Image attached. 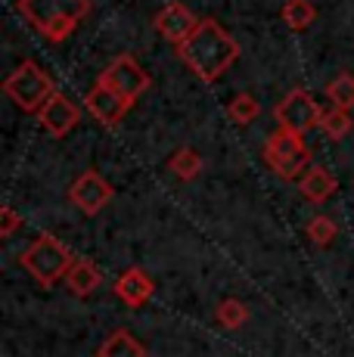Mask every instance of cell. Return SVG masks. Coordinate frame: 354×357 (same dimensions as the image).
<instances>
[{"instance_id": "6da1fadb", "label": "cell", "mask_w": 354, "mask_h": 357, "mask_svg": "<svg viewBox=\"0 0 354 357\" xmlns=\"http://www.w3.org/2000/svg\"><path fill=\"white\" fill-rule=\"evenodd\" d=\"M180 59L199 75L202 81H217L240 56V44L230 38L215 19H199L196 31L177 47Z\"/></svg>"}, {"instance_id": "7a4b0ae2", "label": "cell", "mask_w": 354, "mask_h": 357, "mask_svg": "<svg viewBox=\"0 0 354 357\" xmlns=\"http://www.w3.org/2000/svg\"><path fill=\"white\" fill-rule=\"evenodd\" d=\"M19 13L50 44H63L91 13V0H19Z\"/></svg>"}, {"instance_id": "3957f363", "label": "cell", "mask_w": 354, "mask_h": 357, "mask_svg": "<svg viewBox=\"0 0 354 357\" xmlns=\"http://www.w3.org/2000/svg\"><path fill=\"white\" fill-rule=\"evenodd\" d=\"M22 267L38 280L40 286H53L56 280H63L75 264V255L63 239H56L53 233H40L35 243L22 252Z\"/></svg>"}, {"instance_id": "277c9868", "label": "cell", "mask_w": 354, "mask_h": 357, "mask_svg": "<svg viewBox=\"0 0 354 357\" xmlns=\"http://www.w3.org/2000/svg\"><path fill=\"white\" fill-rule=\"evenodd\" d=\"M3 91H6V97L16 102L19 109H25V112H40L44 102L56 93L50 75L38 63H31V59H25V63L3 81Z\"/></svg>"}, {"instance_id": "5b68a950", "label": "cell", "mask_w": 354, "mask_h": 357, "mask_svg": "<svg viewBox=\"0 0 354 357\" xmlns=\"http://www.w3.org/2000/svg\"><path fill=\"white\" fill-rule=\"evenodd\" d=\"M264 159L286 181H295L298 171L308 168L311 162V149L302 140V134H292V130H274L268 137V146H264Z\"/></svg>"}, {"instance_id": "8992f818", "label": "cell", "mask_w": 354, "mask_h": 357, "mask_svg": "<svg viewBox=\"0 0 354 357\" xmlns=\"http://www.w3.org/2000/svg\"><path fill=\"white\" fill-rule=\"evenodd\" d=\"M320 119H323L320 106L308 91H302V87L289 91L280 100V106H277V125L283 130H292V134H305V130L320 125Z\"/></svg>"}, {"instance_id": "52a82bcc", "label": "cell", "mask_w": 354, "mask_h": 357, "mask_svg": "<svg viewBox=\"0 0 354 357\" xmlns=\"http://www.w3.org/2000/svg\"><path fill=\"white\" fill-rule=\"evenodd\" d=\"M115 190L100 171H84L81 177H75V183L69 187V202L78 205L84 215H100L109 202H112Z\"/></svg>"}, {"instance_id": "ba28073f", "label": "cell", "mask_w": 354, "mask_h": 357, "mask_svg": "<svg viewBox=\"0 0 354 357\" xmlns=\"http://www.w3.org/2000/svg\"><path fill=\"white\" fill-rule=\"evenodd\" d=\"M100 81L112 87L115 93H121L125 100H131V102L149 87V75L143 72V68L134 63V56H128V53L125 56H115L112 63L106 66V72L100 75Z\"/></svg>"}, {"instance_id": "9c48e42d", "label": "cell", "mask_w": 354, "mask_h": 357, "mask_svg": "<svg viewBox=\"0 0 354 357\" xmlns=\"http://www.w3.org/2000/svg\"><path fill=\"white\" fill-rule=\"evenodd\" d=\"M84 106H87V112H91L97 121H103V125H118L134 102L125 100L121 93H115L109 84H103V81H97V84L84 93Z\"/></svg>"}, {"instance_id": "30bf717a", "label": "cell", "mask_w": 354, "mask_h": 357, "mask_svg": "<svg viewBox=\"0 0 354 357\" xmlns=\"http://www.w3.org/2000/svg\"><path fill=\"white\" fill-rule=\"evenodd\" d=\"M38 121L50 137H66L81 121V109L69 97H63V93H53L44 102V109L38 112Z\"/></svg>"}, {"instance_id": "8fae6325", "label": "cell", "mask_w": 354, "mask_h": 357, "mask_svg": "<svg viewBox=\"0 0 354 357\" xmlns=\"http://www.w3.org/2000/svg\"><path fill=\"white\" fill-rule=\"evenodd\" d=\"M153 25H155V31H159L165 40H171V44L180 47L183 40H187L190 34L196 31L199 19H196L183 3L171 0V3H165V6L159 10V16H155V22H153Z\"/></svg>"}, {"instance_id": "7c38bea8", "label": "cell", "mask_w": 354, "mask_h": 357, "mask_svg": "<svg viewBox=\"0 0 354 357\" xmlns=\"http://www.w3.org/2000/svg\"><path fill=\"white\" fill-rule=\"evenodd\" d=\"M155 292V283L143 267H128L118 280H115V295L125 301L128 307H143Z\"/></svg>"}, {"instance_id": "4fadbf2b", "label": "cell", "mask_w": 354, "mask_h": 357, "mask_svg": "<svg viewBox=\"0 0 354 357\" xmlns=\"http://www.w3.org/2000/svg\"><path fill=\"white\" fill-rule=\"evenodd\" d=\"M298 190H302V196L308 199V202H323L326 196L336 193V177H332L323 165H311V168L305 171V177L298 181Z\"/></svg>"}, {"instance_id": "5bb4252c", "label": "cell", "mask_w": 354, "mask_h": 357, "mask_svg": "<svg viewBox=\"0 0 354 357\" xmlns=\"http://www.w3.org/2000/svg\"><path fill=\"white\" fill-rule=\"evenodd\" d=\"M100 271L91 264L87 258H78L75 264L69 267V273H66V286H69V292L72 295H91V292H97V286H100Z\"/></svg>"}, {"instance_id": "9a60e30c", "label": "cell", "mask_w": 354, "mask_h": 357, "mask_svg": "<svg viewBox=\"0 0 354 357\" xmlns=\"http://www.w3.org/2000/svg\"><path fill=\"white\" fill-rule=\"evenodd\" d=\"M97 357H146V348L128 329H112L109 339L97 348Z\"/></svg>"}, {"instance_id": "2e32d148", "label": "cell", "mask_w": 354, "mask_h": 357, "mask_svg": "<svg viewBox=\"0 0 354 357\" xmlns=\"http://www.w3.org/2000/svg\"><path fill=\"white\" fill-rule=\"evenodd\" d=\"M314 16H317V10L311 0H286V6H283V19L292 31H305L314 22Z\"/></svg>"}, {"instance_id": "e0dca14e", "label": "cell", "mask_w": 354, "mask_h": 357, "mask_svg": "<svg viewBox=\"0 0 354 357\" xmlns=\"http://www.w3.org/2000/svg\"><path fill=\"white\" fill-rule=\"evenodd\" d=\"M215 320H217V324H221L224 329H240V326L249 320V307L243 305L240 298H224L221 305L215 307Z\"/></svg>"}, {"instance_id": "ac0fdd59", "label": "cell", "mask_w": 354, "mask_h": 357, "mask_svg": "<svg viewBox=\"0 0 354 357\" xmlns=\"http://www.w3.org/2000/svg\"><path fill=\"white\" fill-rule=\"evenodd\" d=\"M326 97L336 109H351L354 106V75L351 72H342L330 81L326 87Z\"/></svg>"}, {"instance_id": "d6986e66", "label": "cell", "mask_w": 354, "mask_h": 357, "mask_svg": "<svg viewBox=\"0 0 354 357\" xmlns=\"http://www.w3.org/2000/svg\"><path fill=\"white\" fill-rule=\"evenodd\" d=\"M168 165H171V171L180 177V181H193V177L202 171V155L196 153V149H190V146H180L171 155V162Z\"/></svg>"}, {"instance_id": "ffe728a7", "label": "cell", "mask_w": 354, "mask_h": 357, "mask_svg": "<svg viewBox=\"0 0 354 357\" xmlns=\"http://www.w3.org/2000/svg\"><path fill=\"white\" fill-rule=\"evenodd\" d=\"M227 115L236 121V125H252V121L261 115V106H258V100L249 97V93H236L227 106Z\"/></svg>"}, {"instance_id": "44dd1931", "label": "cell", "mask_w": 354, "mask_h": 357, "mask_svg": "<svg viewBox=\"0 0 354 357\" xmlns=\"http://www.w3.org/2000/svg\"><path fill=\"white\" fill-rule=\"evenodd\" d=\"M320 128L326 130V137H330V140H342V137L354 128V121H351L348 109H336V106H332L330 112H323V119H320Z\"/></svg>"}, {"instance_id": "7402d4cb", "label": "cell", "mask_w": 354, "mask_h": 357, "mask_svg": "<svg viewBox=\"0 0 354 357\" xmlns=\"http://www.w3.org/2000/svg\"><path fill=\"white\" fill-rule=\"evenodd\" d=\"M308 236L314 239L317 245H330L332 239H336V224H332L330 218H323V215L311 218V224H308Z\"/></svg>"}, {"instance_id": "603a6c76", "label": "cell", "mask_w": 354, "mask_h": 357, "mask_svg": "<svg viewBox=\"0 0 354 357\" xmlns=\"http://www.w3.org/2000/svg\"><path fill=\"white\" fill-rule=\"evenodd\" d=\"M19 224H22V218L16 215V208H13V205H6V208L0 211V233H3V236H10V233H16Z\"/></svg>"}]
</instances>
